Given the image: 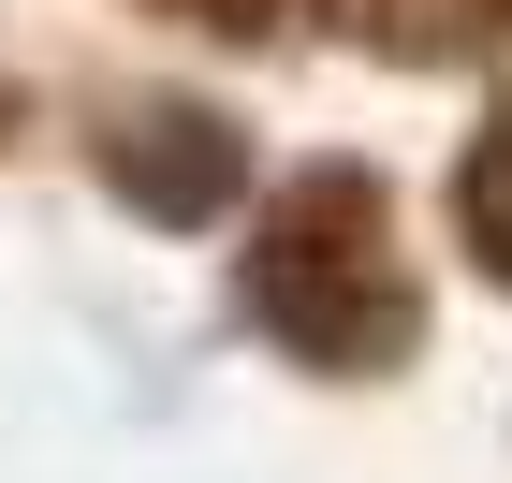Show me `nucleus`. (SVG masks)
Instances as JSON below:
<instances>
[{"instance_id": "7ed1b4c3", "label": "nucleus", "mask_w": 512, "mask_h": 483, "mask_svg": "<svg viewBox=\"0 0 512 483\" xmlns=\"http://www.w3.org/2000/svg\"><path fill=\"white\" fill-rule=\"evenodd\" d=\"M249 15H322V0H249Z\"/></svg>"}, {"instance_id": "f257e3e1", "label": "nucleus", "mask_w": 512, "mask_h": 483, "mask_svg": "<svg viewBox=\"0 0 512 483\" xmlns=\"http://www.w3.org/2000/svg\"><path fill=\"white\" fill-rule=\"evenodd\" d=\"M264 322L278 337H308L322 366H352V352H395V337H410V293L395 279H366V249L352 235H322V220H293V235L264 249Z\"/></svg>"}, {"instance_id": "f03ea898", "label": "nucleus", "mask_w": 512, "mask_h": 483, "mask_svg": "<svg viewBox=\"0 0 512 483\" xmlns=\"http://www.w3.org/2000/svg\"><path fill=\"white\" fill-rule=\"evenodd\" d=\"M454 205H469V249H483V264L512 279V118L469 147V191H454Z\"/></svg>"}]
</instances>
